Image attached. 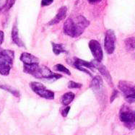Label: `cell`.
I'll use <instances>...</instances> for the list:
<instances>
[{"label": "cell", "instance_id": "6da1fadb", "mask_svg": "<svg viewBox=\"0 0 135 135\" xmlns=\"http://www.w3.org/2000/svg\"><path fill=\"white\" fill-rule=\"evenodd\" d=\"M89 25L90 22L82 15L68 18L64 23V33L72 38H77L83 34Z\"/></svg>", "mask_w": 135, "mask_h": 135}, {"label": "cell", "instance_id": "7a4b0ae2", "mask_svg": "<svg viewBox=\"0 0 135 135\" xmlns=\"http://www.w3.org/2000/svg\"><path fill=\"white\" fill-rule=\"evenodd\" d=\"M23 72L33 76L38 79H49L58 80L62 76L57 73L51 72L47 66H39L38 64H23Z\"/></svg>", "mask_w": 135, "mask_h": 135}, {"label": "cell", "instance_id": "3957f363", "mask_svg": "<svg viewBox=\"0 0 135 135\" xmlns=\"http://www.w3.org/2000/svg\"><path fill=\"white\" fill-rule=\"evenodd\" d=\"M14 58L13 51L9 49L0 51V75L7 76L9 74L13 65Z\"/></svg>", "mask_w": 135, "mask_h": 135}, {"label": "cell", "instance_id": "277c9868", "mask_svg": "<svg viewBox=\"0 0 135 135\" xmlns=\"http://www.w3.org/2000/svg\"><path fill=\"white\" fill-rule=\"evenodd\" d=\"M119 119L128 129L135 128V111L129 105H122L119 110Z\"/></svg>", "mask_w": 135, "mask_h": 135}, {"label": "cell", "instance_id": "5b68a950", "mask_svg": "<svg viewBox=\"0 0 135 135\" xmlns=\"http://www.w3.org/2000/svg\"><path fill=\"white\" fill-rule=\"evenodd\" d=\"M118 88L124 94L125 98L129 103L135 102V85L128 81L121 80L118 84Z\"/></svg>", "mask_w": 135, "mask_h": 135}, {"label": "cell", "instance_id": "8992f818", "mask_svg": "<svg viewBox=\"0 0 135 135\" xmlns=\"http://www.w3.org/2000/svg\"><path fill=\"white\" fill-rule=\"evenodd\" d=\"M31 90L41 98L47 100H53L54 98V93L46 88L42 83L38 82H32L30 83Z\"/></svg>", "mask_w": 135, "mask_h": 135}, {"label": "cell", "instance_id": "52a82bcc", "mask_svg": "<svg viewBox=\"0 0 135 135\" xmlns=\"http://www.w3.org/2000/svg\"><path fill=\"white\" fill-rule=\"evenodd\" d=\"M116 44V35L114 31L112 30H108L105 32L104 47L105 51L108 54H112L115 51Z\"/></svg>", "mask_w": 135, "mask_h": 135}, {"label": "cell", "instance_id": "ba28073f", "mask_svg": "<svg viewBox=\"0 0 135 135\" xmlns=\"http://www.w3.org/2000/svg\"><path fill=\"white\" fill-rule=\"evenodd\" d=\"M89 48L94 59L96 61H101L103 58V52L99 42L96 40H91L89 42Z\"/></svg>", "mask_w": 135, "mask_h": 135}, {"label": "cell", "instance_id": "9c48e42d", "mask_svg": "<svg viewBox=\"0 0 135 135\" xmlns=\"http://www.w3.org/2000/svg\"><path fill=\"white\" fill-rule=\"evenodd\" d=\"M91 63L93 64V65L94 66L95 68H96L100 72V74L102 75V76L104 77V79L106 80L107 82L110 86H113V82H112V78H111V76H110V73L108 71V69H106L103 64L100 63V61H96L95 59L91 61Z\"/></svg>", "mask_w": 135, "mask_h": 135}, {"label": "cell", "instance_id": "30bf717a", "mask_svg": "<svg viewBox=\"0 0 135 135\" xmlns=\"http://www.w3.org/2000/svg\"><path fill=\"white\" fill-rule=\"evenodd\" d=\"M66 12H67V8H66V6H63V7H60L57 14L56 15V16L49 22V25H56V24L61 22V20H63L66 17Z\"/></svg>", "mask_w": 135, "mask_h": 135}, {"label": "cell", "instance_id": "8fae6325", "mask_svg": "<svg viewBox=\"0 0 135 135\" xmlns=\"http://www.w3.org/2000/svg\"><path fill=\"white\" fill-rule=\"evenodd\" d=\"M20 61L25 64H38L39 59L33 54L29 53L23 52L20 56Z\"/></svg>", "mask_w": 135, "mask_h": 135}, {"label": "cell", "instance_id": "7c38bea8", "mask_svg": "<svg viewBox=\"0 0 135 135\" xmlns=\"http://www.w3.org/2000/svg\"><path fill=\"white\" fill-rule=\"evenodd\" d=\"M73 65L77 69L83 67V68H88V69L93 71L94 68H95L93 65V64L91 63V62H88L86 61L82 60V59L78 58H74Z\"/></svg>", "mask_w": 135, "mask_h": 135}, {"label": "cell", "instance_id": "4fadbf2b", "mask_svg": "<svg viewBox=\"0 0 135 135\" xmlns=\"http://www.w3.org/2000/svg\"><path fill=\"white\" fill-rule=\"evenodd\" d=\"M12 41L14 42L17 46L20 47L24 46L23 42L20 38L19 32H18V28H17L16 22L14 24L13 27H12Z\"/></svg>", "mask_w": 135, "mask_h": 135}, {"label": "cell", "instance_id": "5bb4252c", "mask_svg": "<svg viewBox=\"0 0 135 135\" xmlns=\"http://www.w3.org/2000/svg\"><path fill=\"white\" fill-rule=\"evenodd\" d=\"M75 95L72 92H68L64 94L61 98V103L64 105H68L73 101L75 99Z\"/></svg>", "mask_w": 135, "mask_h": 135}, {"label": "cell", "instance_id": "9a60e30c", "mask_svg": "<svg viewBox=\"0 0 135 135\" xmlns=\"http://www.w3.org/2000/svg\"><path fill=\"white\" fill-rule=\"evenodd\" d=\"M103 86V79L100 76H95L91 82L90 87L94 91L99 90Z\"/></svg>", "mask_w": 135, "mask_h": 135}, {"label": "cell", "instance_id": "2e32d148", "mask_svg": "<svg viewBox=\"0 0 135 135\" xmlns=\"http://www.w3.org/2000/svg\"><path fill=\"white\" fill-rule=\"evenodd\" d=\"M0 88L4 90L7 91L9 93H10L15 97L19 98L20 96V93L19 91L16 90L15 88H14L13 87H12V86H9L8 85H0Z\"/></svg>", "mask_w": 135, "mask_h": 135}, {"label": "cell", "instance_id": "e0dca14e", "mask_svg": "<svg viewBox=\"0 0 135 135\" xmlns=\"http://www.w3.org/2000/svg\"><path fill=\"white\" fill-rule=\"evenodd\" d=\"M52 49H53V52L55 55L58 56L60 54L62 53H66V51L64 49L63 44H55V43H52Z\"/></svg>", "mask_w": 135, "mask_h": 135}, {"label": "cell", "instance_id": "ac0fdd59", "mask_svg": "<svg viewBox=\"0 0 135 135\" xmlns=\"http://www.w3.org/2000/svg\"><path fill=\"white\" fill-rule=\"evenodd\" d=\"M125 46L128 51L135 50V37H129L124 41Z\"/></svg>", "mask_w": 135, "mask_h": 135}, {"label": "cell", "instance_id": "d6986e66", "mask_svg": "<svg viewBox=\"0 0 135 135\" xmlns=\"http://www.w3.org/2000/svg\"><path fill=\"white\" fill-rule=\"evenodd\" d=\"M54 69L55 71H56V72L65 73L66 75H71V72H70V71H69V69H67L66 67H65L64 65H62V64H56V65H55V66H54Z\"/></svg>", "mask_w": 135, "mask_h": 135}, {"label": "cell", "instance_id": "ffe728a7", "mask_svg": "<svg viewBox=\"0 0 135 135\" xmlns=\"http://www.w3.org/2000/svg\"><path fill=\"white\" fill-rule=\"evenodd\" d=\"M82 87H83V85L81 83H75L74 81H69L68 83V88L70 89L81 88Z\"/></svg>", "mask_w": 135, "mask_h": 135}, {"label": "cell", "instance_id": "44dd1931", "mask_svg": "<svg viewBox=\"0 0 135 135\" xmlns=\"http://www.w3.org/2000/svg\"><path fill=\"white\" fill-rule=\"evenodd\" d=\"M69 110H70V107L68 106V105H66V107L62 108L61 110V113L62 116H63V117H66V116H67L68 113H69Z\"/></svg>", "mask_w": 135, "mask_h": 135}, {"label": "cell", "instance_id": "7402d4cb", "mask_svg": "<svg viewBox=\"0 0 135 135\" xmlns=\"http://www.w3.org/2000/svg\"><path fill=\"white\" fill-rule=\"evenodd\" d=\"M15 2H16V0H8L5 7L6 10H9V9L11 8L15 4Z\"/></svg>", "mask_w": 135, "mask_h": 135}, {"label": "cell", "instance_id": "603a6c76", "mask_svg": "<svg viewBox=\"0 0 135 135\" xmlns=\"http://www.w3.org/2000/svg\"><path fill=\"white\" fill-rule=\"evenodd\" d=\"M118 94H119L118 90H113V93H112V95H111V96H110V103H112L114 100L116 99V98L117 97V95H118Z\"/></svg>", "mask_w": 135, "mask_h": 135}, {"label": "cell", "instance_id": "cb8c5ba5", "mask_svg": "<svg viewBox=\"0 0 135 135\" xmlns=\"http://www.w3.org/2000/svg\"><path fill=\"white\" fill-rule=\"evenodd\" d=\"M54 2V0H42L41 6L42 7H46L50 4H51Z\"/></svg>", "mask_w": 135, "mask_h": 135}, {"label": "cell", "instance_id": "d4e9b609", "mask_svg": "<svg viewBox=\"0 0 135 135\" xmlns=\"http://www.w3.org/2000/svg\"><path fill=\"white\" fill-rule=\"evenodd\" d=\"M7 1L8 0H0V12L2 11L4 8H5Z\"/></svg>", "mask_w": 135, "mask_h": 135}, {"label": "cell", "instance_id": "484cf974", "mask_svg": "<svg viewBox=\"0 0 135 135\" xmlns=\"http://www.w3.org/2000/svg\"><path fill=\"white\" fill-rule=\"evenodd\" d=\"M4 32L0 30V46L2 44L3 41H4Z\"/></svg>", "mask_w": 135, "mask_h": 135}, {"label": "cell", "instance_id": "4316f807", "mask_svg": "<svg viewBox=\"0 0 135 135\" xmlns=\"http://www.w3.org/2000/svg\"><path fill=\"white\" fill-rule=\"evenodd\" d=\"M101 0H88V2L90 4H97V3L100 2Z\"/></svg>", "mask_w": 135, "mask_h": 135}]
</instances>
